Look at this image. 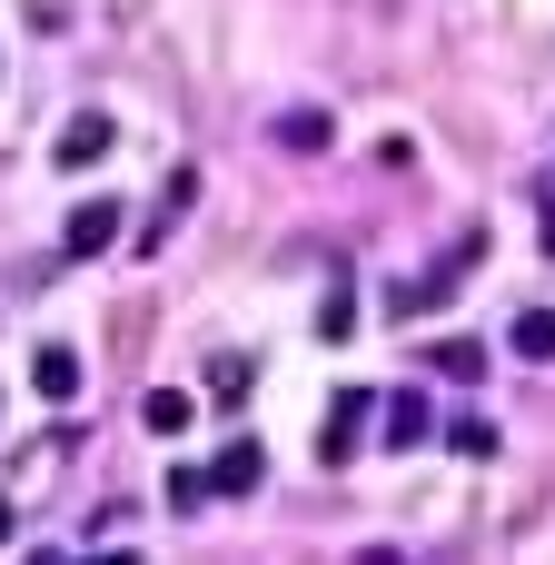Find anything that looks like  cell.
Returning <instances> with one entry per match:
<instances>
[{"label": "cell", "instance_id": "9", "mask_svg": "<svg viewBox=\"0 0 555 565\" xmlns=\"http://www.w3.org/2000/svg\"><path fill=\"white\" fill-rule=\"evenodd\" d=\"M189 199H199V169H169V199L149 209V228H139V248H159V238H169V228L189 218Z\"/></svg>", "mask_w": 555, "mask_h": 565}, {"label": "cell", "instance_id": "7", "mask_svg": "<svg viewBox=\"0 0 555 565\" xmlns=\"http://www.w3.org/2000/svg\"><path fill=\"white\" fill-rule=\"evenodd\" d=\"M30 387H40L50 407H70V397H79V348H40V358H30Z\"/></svg>", "mask_w": 555, "mask_h": 565}, {"label": "cell", "instance_id": "13", "mask_svg": "<svg viewBox=\"0 0 555 565\" xmlns=\"http://www.w3.org/2000/svg\"><path fill=\"white\" fill-rule=\"evenodd\" d=\"M278 149H328V109H288L278 119Z\"/></svg>", "mask_w": 555, "mask_h": 565}, {"label": "cell", "instance_id": "10", "mask_svg": "<svg viewBox=\"0 0 555 565\" xmlns=\"http://www.w3.org/2000/svg\"><path fill=\"white\" fill-rule=\"evenodd\" d=\"M506 348H516V358H536V367H546V358H555V308H526V318H516V328H506Z\"/></svg>", "mask_w": 555, "mask_h": 565}, {"label": "cell", "instance_id": "6", "mask_svg": "<svg viewBox=\"0 0 555 565\" xmlns=\"http://www.w3.org/2000/svg\"><path fill=\"white\" fill-rule=\"evenodd\" d=\"M377 427H387V447H417V437L437 427V407H427L417 387H397V397H377Z\"/></svg>", "mask_w": 555, "mask_h": 565}, {"label": "cell", "instance_id": "3", "mask_svg": "<svg viewBox=\"0 0 555 565\" xmlns=\"http://www.w3.org/2000/svg\"><path fill=\"white\" fill-rule=\"evenodd\" d=\"M60 248H70V258L119 248V199H79V209H70V228H60Z\"/></svg>", "mask_w": 555, "mask_h": 565}, {"label": "cell", "instance_id": "17", "mask_svg": "<svg viewBox=\"0 0 555 565\" xmlns=\"http://www.w3.org/2000/svg\"><path fill=\"white\" fill-rule=\"evenodd\" d=\"M89 565H139V556H129V546H119V556H89Z\"/></svg>", "mask_w": 555, "mask_h": 565}, {"label": "cell", "instance_id": "11", "mask_svg": "<svg viewBox=\"0 0 555 565\" xmlns=\"http://www.w3.org/2000/svg\"><path fill=\"white\" fill-rule=\"evenodd\" d=\"M427 367H437V377H477V367H487V348H477V338H437V348H427Z\"/></svg>", "mask_w": 555, "mask_h": 565}, {"label": "cell", "instance_id": "1", "mask_svg": "<svg viewBox=\"0 0 555 565\" xmlns=\"http://www.w3.org/2000/svg\"><path fill=\"white\" fill-rule=\"evenodd\" d=\"M467 268H487V228H467V238H457L427 278H407V288H397V318H437V308L457 298V278H467Z\"/></svg>", "mask_w": 555, "mask_h": 565}, {"label": "cell", "instance_id": "2", "mask_svg": "<svg viewBox=\"0 0 555 565\" xmlns=\"http://www.w3.org/2000/svg\"><path fill=\"white\" fill-rule=\"evenodd\" d=\"M367 417H377V397H367V387H338V397H328V427H318V457H328V467H348Z\"/></svg>", "mask_w": 555, "mask_h": 565}, {"label": "cell", "instance_id": "12", "mask_svg": "<svg viewBox=\"0 0 555 565\" xmlns=\"http://www.w3.org/2000/svg\"><path fill=\"white\" fill-rule=\"evenodd\" d=\"M248 387H258V358H218V367H209V397H218V407H238Z\"/></svg>", "mask_w": 555, "mask_h": 565}, {"label": "cell", "instance_id": "8", "mask_svg": "<svg viewBox=\"0 0 555 565\" xmlns=\"http://www.w3.org/2000/svg\"><path fill=\"white\" fill-rule=\"evenodd\" d=\"M189 417H199L189 387H149V397H139V427H149V437H189Z\"/></svg>", "mask_w": 555, "mask_h": 565}, {"label": "cell", "instance_id": "4", "mask_svg": "<svg viewBox=\"0 0 555 565\" xmlns=\"http://www.w3.org/2000/svg\"><path fill=\"white\" fill-rule=\"evenodd\" d=\"M258 477H268V457H258L248 437H228V447L209 457V497H258Z\"/></svg>", "mask_w": 555, "mask_h": 565}, {"label": "cell", "instance_id": "14", "mask_svg": "<svg viewBox=\"0 0 555 565\" xmlns=\"http://www.w3.org/2000/svg\"><path fill=\"white\" fill-rule=\"evenodd\" d=\"M447 447H457V457H497V427H487V417H457Z\"/></svg>", "mask_w": 555, "mask_h": 565}, {"label": "cell", "instance_id": "5", "mask_svg": "<svg viewBox=\"0 0 555 565\" xmlns=\"http://www.w3.org/2000/svg\"><path fill=\"white\" fill-rule=\"evenodd\" d=\"M109 139H119V129H109L99 109H79V119L50 139V159H60V169H89V159H109Z\"/></svg>", "mask_w": 555, "mask_h": 565}, {"label": "cell", "instance_id": "18", "mask_svg": "<svg viewBox=\"0 0 555 565\" xmlns=\"http://www.w3.org/2000/svg\"><path fill=\"white\" fill-rule=\"evenodd\" d=\"M0 546H10V497H0Z\"/></svg>", "mask_w": 555, "mask_h": 565}, {"label": "cell", "instance_id": "15", "mask_svg": "<svg viewBox=\"0 0 555 565\" xmlns=\"http://www.w3.org/2000/svg\"><path fill=\"white\" fill-rule=\"evenodd\" d=\"M169 507H209V467H179L169 477Z\"/></svg>", "mask_w": 555, "mask_h": 565}, {"label": "cell", "instance_id": "19", "mask_svg": "<svg viewBox=\"0 0 555 565\" xmlns=\"http://www.w3.org/2000/svg\"><path fill=\"white\" fill-rule=\"evenodd\" d=\"M30 565H70V556H30Z\"/></svg>", "mask_w": 555, "mask_h": 565}, {"label": "cell", "instance_id": "16", "mask_svg": "<svg viewBox=\"0 0 555 565\" xmlns=\"http://www.w3.org/2000/svg\"><path fill=\"white\" fill-rule=\"evenodd\" d=\"M536 199H546V258H555V169H546V189H536Z\"/></svg>", "mask_w": 555, "mask_h": 565}]
</instances>
